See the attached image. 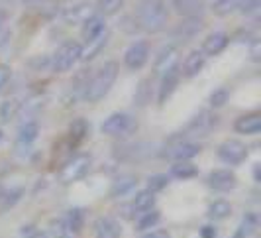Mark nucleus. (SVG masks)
Listing matches in <instances>:
<instances>
[{
    "label": "nucleus",
    "instance_id": "aec40b11",
    "mask_svg": "<svg viewBox=\"0 0 261 238\" xmlns=\"http://www.w3.org/2000/svg\"><path fill=\"white\" fill-rule=\"evenodd\" d=\"M204 65H206V55L200 52V50H193V52L187 55V59H185L183 73L181 75H185L187 79H193V77H196L204 69Z\"/></svg>",
    "mask_w": 261,
    "mask_h": 238
},
{
    "label": "nucleus",
    "instance_id": "7c9ffc66",
    "mask_svg": "<svg viewBox=\"0 0 261 238\" xmlns=\"http://www.w3.org/2000/svg\"><path fill=\"white\" fill-rule=\"evenodd\" d=\"M198 173V168L191 161H175L171 165V175L177 179H191Z\"/></svg>",
    "mask_w": 261,
    "mask_h": 238
},
{
    "label": "nucleus",
    "instance_id": "f257e3e1",
    "mask_svg": "<svg viewBox=\"0 0 261 238\" xmlns=\"http://www.w3.org/2000/svg\"><path fill=\"white\" fill-rule=\"evenodd\" d=\"M136 20L140 30L147 34H159L167 28L169 22V10L163 0H140L138 10H136Z\"/></svg>",
    "mask_w": 261,
    "mask_h": 238
},
{
    "label": "nucleus",
    "instance_id": "2eb2a0df",
    "mask_svg": "<svg viewBox=\"0 0 261 238\" xmlns=\"http://www.w3.org/2000/svg\"><path fill=\"white\" fill-rule=\"evenodd\" d=\"M228 43H230V36L226 32H212V34H208L204 38L200 52L204 53V55H212L214 57V55L222 53L228 47Z\"/></svg>",
    "mask_w": 261,
    "mask_h": 238
},
{
    "label": "nucleus",
    "instance_id": "a18cd8bd",
    "mask_svg": "<svg viewBox=\"0 0 261 238\" xmlns=\"http://www.w3.org/2000/svg\"><path fill=\"white\" fill-rule=\"evenodd\" d=\"M216 234H218L216 226H202L200 228V238H216Z\"/></svg>",
    "mask_w": 261,
    "mask_h": 238
},
{
    "label": "nucleus",
    "instance_id": "ea45409f",
    "mask_svg": "<svg viewBox=\"0 0 261 238\" xmlns=\"http://www.w3.org/2000/svg\"><path fill=\"white\" fill-rule=\"evenodd\" d=\"M28 65L32 67V69H36V71H41V69L51 65V57L49 55H34V57H30Z\"/></svg>",
    "mask_w": 261,
    "mask_h": 238
},
{
    "label": "nucleus",
    "instance_id": "79ce46f5",
    "mask_svg": "<svg viewBox=\"0 0 261 238\" xmlns=\"http://www.w3.org/2000/svg\"><path fill=\"white\" fill-rule=\"evenodd\" d=\"M10 75H12V71H10V67L8 65H0V91L6 87V83L10 81Z\"/></svg>",
    "mask_w": 261,
    "mask_h": 238
},
{
    "label": "nucleus",
    "instance_id": "72a5a7b5",
    "mask_svg": "<svg viewBox=\"0 0 261 238\" xmlns=\"http://www.w3.org/2000/svg\"><path fill=\"white\" fill-rule=\"evenodd\" d=\"M124 4H126V0H98L96 2V12L102 18L105 16H114L124 8Z\"/></svg>",
    "mask_w": 261,
    "mask_h": 238
},
{
    "label": "nucleus",
    "instance_id": "de8ad7c7",
    "mask_svg": "<svg viewBox=\"0 0 261 238\" xmlns=\"http://www.w3.org/2000/svg\"><path fill=\"white\" fill-rule=\"evenodd\" d=\"M253 179H255L257 183L261 181V165L259 163H255V165H253Z\"/></svg>",
    "mask_w": 261,
    "mask_h": 238
},
{
    "label": "nucleus",
    "instance_id": "7ed1b4c3",
    "mask_svg": "<svg viewBox=\"0 0 261 238\" xmlns=\"http://www.w3.org/2000/svg\"><path fill=\"white\" fill-rule=\"evenodd\" d=\"M140 124L128 112H114L100 124V132L105 136H112V138H130L138 132Z\"/></svg>",
    "mask_w": 261,
    "mask_h": 238
},
{
    "label": "nucleus",
    "instance_id": "2f4dec72",
    "mask_svg": "<svg viewBox=\"0 0 261 238\" xmlns=\"http://www.w3.org/2000/svg\"><path fill=\"white\" fill-rule=\"evenodd\" d=\"M208 215L210 219H214V221H222V219H228L230 215H232V205L228 203V201H224V199H218V201H214V203H210L208 207Z\"/></svg>",
    "mask_w": 261,
    "mask_h": 238
},
{
    "label": "nucleus",
    "instance_id": "4468645a",
    "mask_svg": "<svg viewBox=\"0 0 261 238\" xmlns=\"http://www.w3.org/2000/svg\"><path fill=\"white\" fill-rule=\"evenodd\" d=\"M208 185L214 189V191H232L238 185V177H236L234 172L230 170H216L208 175Z\"/></svg>",
    "mask_w": 261,
    "mask_h": 238
},
{
    "label": "nucleus",
    "instance_id": "412c9836",
    "mask_svg": "<svg viewBox=\"0 0 261 238\" xmlns=\"http://www.w3.org/2000/svg\"><path fill=\"white\" fill-rule=\"evenodd\" d=\"M175 12L183 18H200L204 12V0H171Z\"/></svg>",
    "mask_w": 261,
    "mask_h": 238
},
{
    "label": "nucleus",
    "instance_id": "8fccbe9b",
    "mask_svg": "<svg viewBox=\"0 0 261 238\" xmlns=\"http://www.w3.org/2000/svg\"><path fill=\"white\" fill-rule=\"evenodd\" d=\"M8 20V12L4 10V8H0V28L4 26V22Z\"/></svg>",
    "mask_w": 261,
    "mask_h": 238
},
{
    "label": "nucleus",
    "instance_id": "dca6fc26",
    "mask_svg": "<svg viewBox=\"0 0 261 238\" xmlns=\"http://www.w3.org/2000/svg\"><path fill=\"white\" fill-rule=\"evenodd\" d=\"M91 132V126L85 118H75L69 126V132H67V146L71 150H75L79 146L87 140V136Z\"/></svg>",
    "mask_w": 261,
    "mask_h": 238
},
{
    "label": "nucleus",
    "instance_id": "f3484780",
    "mask_svg": "<svg viewBox=\"0 0 261 238\" xmlns=\"http://www.w3.org/2000/svg\"><path fill=\"white\" fill-rule=\"evenodd\" d=\"M105 32H106L105 18L98 16V14H94L92 18H89V20L83 24V28H81V38H83L85 43H91V41H94L96 38H100Z\"/></svg>",
    "mask_w": 261,
    "mask_h": 238
},
{
    "label": "nucleus",
    "instance_id": "c03bdc74",
    "mask_svg": "<svg viewBox=\"0 0 261 238\" xmlns=\"http://www.w3.org/2000/svg\"><path fill=\"white\" fill-rule=\"evenodd\" d=\"M142 238H171L169 230H161V228H155V230H147Z\"/></svg>",
    "mask_w": 261,
    "mask_h": 238
},
{
    "label": "nucleus",
    "instance_id": "39448f33",
    "mask_svg": "<svg viewBox=\"0 0 261 238\" xmlns=\"http://www.w3.org/2000/svg\"><path fill=\"white\" fill-rule=\"evenodd\" d=\"M91 161L92 159L89 154H77V156L69 158L63 163V168L59 170V173H57L59 183L71 185V183H75L79 179H83L89 173V170H91Z\"/></svg>",
    "mask_w": 261,
    "mask_h": 238
},
{
    "label": "nucleus",
    "instance_id": "c756f323",
    "mask_svg": "<svg viewBox=\"0 0 261 238\" xmlns=\"http://www.w3.org/2000/svg\"><path fill=\"white\" fill-rule=\"evenodd\" d=\"M255 228H257V215L255 212H246V217L242 219V223L236 228L232 238H249Z\"/></svg>",
    "mask_w": 261,
    "mask_h": 238
},
{
    "label": "nucleus",
    "instance_id": "58836bf2",
    "mask_svg": "<svg viewBox=\"0 0 261 238\" xmlns=\"http://www.w3.org/2000/svg\"><path fill=\"white\" fill-rule=\"evenodd\" d=\"M167 185H169V177L165 173H155V175H151L147 179V191H151V193L163 191Z\"/></svg>",
    "mask_w": 261,
    "mask_h": 238
},
{
    "label": "nucleus",
    "instance_id": "4c0bfd02",
    "mask_svg": "<svg viewBox=\"0 0 261 238\" xmlns=\"http://www.w3.org/2000/svg\"><path fill=\"white\" fill-rule=\"evenodd\" d=\"M228 99H230V91L220 87V89H214V91H212V94L208 97V105L212 106V108H222V106L228 103Z\"/></svg>",
    "mask_w": 261,
    "mask_h": 238
},
{
    "label": "nucleus",
    "instance_id": "cd10ccee",
    "mask_svg": "<svg viewBox=\"0 0 261 238\" xmlns=\"http://www.w3.org/2000/svg\"><path fill=\"white\" fill-rule=\"evenodd\" d=\"M22 187H16V189H0V215L6 211H10L14 205L20 201L22 197Z\"/></svg>",
    "mask_w": 261,
    "mask_h": 238
},
{
    "label": "nucleus",
    "instance_id": "9b49d317",
    "mask_svg": "<svg viewBox=\"0 0 261 238\" xmlns=\"http://www.w3.org/2000/svg\"><path fill=\"white\" fill-rule=\"evenodd\" d=\"M96 14V10L92 8L89 2H79V4H73V6H67L61 10V18L65 24H71V26H77V24H85L89 18H92Z\"/></svg>",
    "mask_w": 261,
    "mask_h": 238
},
{
    "label": "nucleus",
    "instance_id": "4be33fe9",
    "mask_svg": "<svg viewBox=\"0 0 261 238\" xmlns=\"http://www.w3.org/2000/svg\"><path fill=\"white\" fill-rule=\"evenodd\" d=\"M234 130L238 134H259L261 132V112H249L234 122Z\"/></svg>",
    "mask_w": 261,
    "mask_h": 238
},
{
    "label": "nucleus",
    "instance_id": "423d86ee",
    "mask_svg": "<svg viewBox=\"0 0 261 238\" xmlns=\"http://www.w3.org/2000/svg\"><path fill=\"white\" fill-rule=\"evenodd\" d=\"M204 28V22L202 18H185L183 22H179L177 26L169 32V40L171 45H181V43H187L193 38H196Z\"/></svg>",
    "mask_w": 261,
    "mask_h": 238
},
{
    "label": "nucleus",
    "instance_id": "b1692460",
    "mask_svg": "<svg viewBox=\"0 0 261 238\" xmlns=\"http://www.w3.org/2000/svg\"><path fill=\"white\" fill-rule=\"evenodd\" d=\"M63 225H65L67 232H81L83 225H85V209L75 207V209L67 211V215L63 217Z\"/></svg>",
    "mask_w": 261,
    "mask_h": 238
},
{
    "label": "nucleus",
    "instance_id": "bb28decb",
    "mask_svg": "<svg viewBox=\"0 0 261 238\" xmlns=\"http://www.w3.org/2000/svg\"><path fill=\"white\" fill-rule=\"evenodd\" d=\"M108 43V32H105L100 38H96L94 41L87 43V47H83V53H81V61H92L98 53L102 52Z\"/></svg>",
    "mask_w": 261,
    "mask_h": 238
},
{
    "label": "nucleus",
    "instance_id": "c85d7f7f",
    "mask_svg": "<svg viewBox=\"0 0 261 238\" xmlns=\"http://www.w3.org/2000/svg\"><path fill=\"white\" fill-rule=\"evenodd\" d=\"M151 103V81L149 79H142L138 83V89L134 93V106H140L144 108Z\"/></svg>",
    "mask_w": 261,
    "mask_h": 238
},
{
    "label": "nucleus",
    "instance_id": "ddd939ff",
    "mask_svg": "<svg viewBox=\"0 0 261 238\" xmlns=\"http://www.w3.org/2000/svg\"><path fill=\"white\" fill-rule=\"evenodd\" d=\"M177 47L175 45H163L159 52H157L155 63H153V73L155 75H165L167 71H171L173 67H177Z\"/></svg>",
    "mask_w": 261,
    "mask_h": 238
},
{
    "label": "nucleus",
    "instance_id": "e433bc0d",
    "mask_svg": "<svg viewBox=\"0 0 261 238\" xmlns=\"http://www.w3.org/2000/svg\"><path fill=\"white\" fill-rule=\"evenodd\" d=\"M238 10L242 12V16H246V18H259L261 0H244Z\"/></svg>",
    "mask_w": 261,
    "mask_h": 238
},
{
    "label": "nucleus",
    "instance_id": "c9c22d12",
    "mask_svg": "<svg viewBox=\"0 0 261 238\" xmlns=\"http://www.w3.org/2000/svg\"><path fill=\"white\" fill-rule=\"evenodd\" d=\"M159 219H161V212L155 211V209H151V211H147V212H142V215H140V221L136 223V228H138V230H151V228L159 223Z\"/></svg>",
    "mask_w": 261,
    "mask_h": 238
},
{
    "label": "nucleus",
    "instance_id": "6ab92c4d",
    "mask_svg": "<svg viewBox=\"0 0 261 238\" xmlns=\"http://www.w3.org/2000/svg\"><path fill=\"white\" fill-rule=\"evenodd\" d=\"M94 236L96 238H120L122 226L112 217H100L94 223Z\"/></svg>",
    "mask_w": 261,
    "mask_h": 238
},
{
    "label": "nucleus",
    "instance_id": "0eeeda50",
    "mask_svg": "<svg viewBox=\"0 0 261 238\" xmlns=\"http://www.w3.org/2000/svg\"><path fill=\"white\" fill-rule=\"evenodd\" d=\"M218 120L220 118L216 114H212L210 110H200L198 114H195L189 120V124L185 126V134L191 138H204L218 126Z\"/></svg>",
    "mask_w": 261,
    "mask_h": 238
},
{
    "label": "nucleus",
    "instance_id": "f704fd0d",
    "mask_svg": "<svg viewBox=\"0 0 261 238\" xmlns=\"http://www.w3.org/2000/svg\"><path fill=\"white\" fill-rule=\"evenodd\" d=\"M22 108L20 99H8L0 105V122H10L18 114V110Z\"/></svg>",
    "mask_w": 261,
    "mask_h": 238
},
{
    "label": "nucleus",
    "instance_id": "473e14b6",
    "mask_svg": "<svg viewBox=\"0 0 261 238\" xmlns=\"http://www.w3.org/2000/svg\"><path fill=\"white\" fill-rule=\"evenodd\" d=\"M242 2L244 0H216L212 4V12H214V16H220V18L230 16V14L236 12L242 6Z\"/></svg>",
    "mask_w": 261,
    "mask_h": 238
},
{
    "label": "nucleus",
    "instance_id": "6e6552de",
    "mask_svg": "<svg viewBox=\"0 0 261 238\" xmlns=\"http://www.w3.org/2000/svg\"><path fill=\"white\" fill-rule=\"evenodd\" d=\"M218 158L226 165H240L248 158V146L240 142V140H236V138L224 140L222 144L218 146Z\"/></svg>",
    "mask_w": 261,
    "mask_h": 238
},
{
    "label": "nucleus",
    "instance_id": "1a4fd4ad",
    "mask_svg": "<svg viewBox=\"0 0 261 238\" xmlns=\"http://www.w3.org/2000/svg\"><path fill=\"white\" fill-rule=\"evenodd\" d=\"M149 59V41L138 40L134 41L124 53V65L130 71H140Z\"/></svg>",
    "mask_w": 261,
    "mask_h": 238
},
{
    "label": "nucleus",
    "instance_id": "f03ea898",
    "mask_svg": "<svg viewBox=\"0 0 261 238\" xmlns=\"http://www.w3.org/2000/svg\"><path fill=\"white\" fill-rule=\"evenodd\" d=\"M118 73H120V67H118L116 61H106L105 65L92 75V79H89V85L85 89L83 99L87 103H98V101H102L106 94L110 93L112 85L116 83Z\"/></svg>",
    "mask_w": 261,
    "mask_h": 238
},
{
    "label": "nucleus",
    "instance_id": "20e7f679",
    "mask_svg": "<svg viewBox=\"0 0 261 238\" xmlns=\"http://www.w3.org/2000/svg\"><path fill=\"white\" fill-rule=\"evenodd\" d=\"M81 53H83V45L75 40H67L57 47V52L51 57V69L55 73H65L71 71L77 61H81Z\"/></svg>",
    "mask_w": 261,
    "mask_h": 238
},
{
    "label": "nucleus",
    "instance_id": "a878e982",
    "mask_svg": "<svg viewBox=\"0 0 261 238\" xmlns=\"http://www.w3.org/2000/svg\"><path fill=\"white\" fill-rule=\"evenodd\" d=\"M138 179L134 175H120L116 181L112 183V189H110V197H124L126 193H130L132 189L136 187Z\"/></svg>",
    "mask_w": 261,
    "mask_h": 238
},
{
    "label": "nucleus",
    "instance_id": "5701e85b",
    "mask_svg": "<svg viewBox=\"0 0 261 238\" xmlns=\"http://www.w3.org/2000/svg\"><path fill=\"white\" fill-rule=\"evenodd\" d=\"M153 205H155V195H153L151 191L144 189V191H140V193L134 197L130 209H132L134 215H142V212L151 211V209H153Z\"/></svg>",
    "mask_w": 261,
    "mask_h": 238
},
{
    "label": "nucleus",
    "instance_id": "f8f14e48",
    "mask_svg": "<svg viewBox=\"0 0 261 238\" xmlns=\"http://www.w3.org/2000/svg\"><path fill=\"white\" fill-rule=\"evenodd\" d=\"M179 81H181V69L179 67H173L165 75H161V85H159V93H157V105L163 106L169 101L173 93H175V89L179 87Z\"/></svg>",
    "mask_w": 261,
    "mask_h": 238
},
{
    "label": "nucleus",
    "instance_id": "49530a36",
    "mask_svg": "<svg viewBox=\"0 0 261 238\" xmlns=\"http://www.w3.org/2000/svg\"><path fill=\"white\" fill-rule=\"evenodd\" d=\"M10 38H12L10 30H2V28H0V47H2V45H6V43L10 41Z\"/></svg>",
    "mask_w": 261,
    "mask_h": 238
},
{
    "label": "nucleus",
    "instance_id": "9d476101",
    "mask_svg": "<svg viewBox=\"0 0 261 238\" xmlns=\"http://www.w3.org/2000/svg\"><path fill=\"white\" fill-rule=\"evenodd\" d=\"M200 150H202L200 144H195V142H171V146L161 156L171 161H189L198 156Z\"/></svg>",
    "mask_w": 261,
    "mask_h": 238
},
{
    "label": "nucleus",
    "instance_id": "a19ab883",
    "mask_svg": "<svg viewBox=\"0 0 261 238\" xmlns=\"http://www.w3.org/2000/svg\"><path fill=\"white\" fill-rule=\"evenodd\" d=\"M249 59L253 63H259L261 61V40H257V38H253V40L249 41Z\"/></svg>",
    "mask_w": 261,
    "mask_h": 238
},
{
    "label": "nucleus",
    "instance_id": "a211bd4d",
    "mask_svg": "<svg viewBox=\"0 0 261 238\" xmlns=\"http://www.w3.org/2000/svg\"><path fill=\"white\" fill-rule=\"evenodd\" d=\"M87 85H89V69H81V71L77 73V77H75V79H73V83H71L69 91H67L65 105L67 106H73L79 101V99H83V94H85V89H87Z\"/></svg>",
    "mask_w": 261,
    "mask_h": 238
},
{
    "label": "nucleus",
    "instance_id": "603ef678",
    "mask_svg": "<svg viewBox=\"0 0 261 238\" xmlns=\"http://www.w3.org/2000/svg\"><path fill=\"white\" fill-rule=\"evenodd\" d=\"M0 138H2V130H0Z\"/></svg>",
    "mask_w": 261,
    "mask_h": 238
},
{
    "label": "nucleus",
    "instance_id": "37998d69",
    "mask_svg": "<svg viewBox=\"0 0 261 238\" xmlns=\"http://www.w3.org/2000/svg\"><path fill=\"white\" fill-rule=\"evenodd\" d=\"M234 40L238 41V43H246V41L249 43V41L253 40V36H251L249 30H244V28H242V30H238V34H236Z\"/></svg>",
    "mask_w": 261,
    "mask_h": 238
},
{
    "label": "nucleus",
    "instance_id": "09e8293b",
    "mask_svg": "<svg viewBox=\"0 0 261 238\" xmlns=\"http://www.w3.org/2000/svg\"><path fill=\"white\" fill-rule=\"evenodd\" d=\"M24 238H47V236H45L43 232H39V230H30Z\"/></svg>",
    "mask_w": 261,
    "mask_h": 238
},
{
    "label": "nucleus",
    "instance_id": "3c124183",
    "mask_svg": "<svg viewBox=\"0 0 261 238\" xmlns=\"http://www.w3.org/2000/svg\"><path fill=\"white\" fill-rule=\"evenodd\" d=\"M22 2H24V4H36L38 0H22Z\"/></svg>",
    "mask_w": 261,
    "mask_h": 238
},
{
    "label": "nucleus",
    "instance_id": "393cba45",
    "mask_svg": "<svg viewBox=\"0 0 261 238\" xmlns=\"http://www.w3.org/2000/svg\"><path fill=\"white\" fill-rule=\"evenodd\" d=\"M39 136V124L38 122H26V124H22L20 126V130H18V146H30L36 142V138Z\"/></svg>",
    "mask_w": 261,
    "mask_h": 238
}]
</instances>
